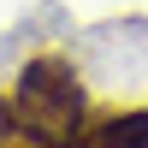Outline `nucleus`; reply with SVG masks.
Listing matches in <instances>:
<instances>
[{"label":"nucleus","mask_w":148,"mask_h":148,"mask_svg":"<svg viewBox=\"0 0 148 148\" xmlns=\"http://www.w3.org/2000/svg\"><path fill=\"white\" fill-rule=\"evenodd\" d=\"M12 107H18L36 130H47L53 142H71L83 130V77L71 71V59L36 53V59H24V71L12 77Z\"/></svg>","instance_id":"f257e3e1"}]
</instances>
